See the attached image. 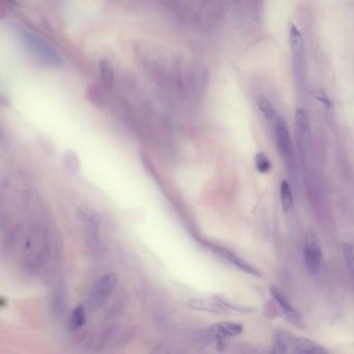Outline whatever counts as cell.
Segmentation results:
<instances>
[{"instance_id":"obj_7","label":"cell","mask_w":354,"mask_h":354,"mask_svg":"<svg viewBox=\"0 0 354 354\" xmlns=\"http://www.w3.org/2000/svg\"><path fill=\"white\" fill-rule=\"evenodd\" d=\"M242 325L237 323L225 322L212 325L209 327L208 333L216 339L222 340L225 337H236L242 333Z\"/></svg>"},{"instance_id":"obj_2","label":"cell","mask_w":354,"mask_h":354,"mask_svg":"<svg viewBox=\"0 0 354 354\" xmlns=\"http://www.w3.org/2000/svg\"><path fill=\"white\" fill-rule=\"evenodd\" d=\"M274 353H285V352H295V353H324L320 345L304 339V337H294L286 333H278L275 337L273 346Z\"/></svg>"},{"instance_id":"obj_9","label":"cell","mask_w":354,"mask_h":354,"mask_svg":"<svg viewBox=\"0 0 354 354\" xmlns=\"http://www.w3.org/2000/svg\"><path fill=\"white\" fill-rule=\"evenodd\" d=\"M189 306L194 310L205 311V312H222L225 309V302L220 300H192L189 302Z\"/></svg>"},{"instance_id":"obj_10","label":"cell","mask_w":354,"mask_h":354,"mask_svg":"<svg viewBox=\"0 0 354 354\" xmlns=\"http://www.w3.org/2000/svg\"><path fill=\"white\" fill-rule=\"evenodd\" d=\"M79 216L81 220L89 227L92 234L97 235L100 224H101V220H100V216H98L97 212L91 210V209L83 208L79 210Z\"/></svg>"},{"instance_id":"obj_17","label":"cell","mask_w":354,"mask_h":354,"mask_svg":"<svg viewBox=\"0 0 354 354\" xmlns=\"http://www.w3.org/2000/svg\"><path fill=\"white\" fill-rule=\"evenodd\" d=\"M343 253L350 274L354 278V245L345 243L343 247Z\"/></svg>"},{"instance_id":"obj_4","label":"cell","mask_w":354,"mask_h":354,"mask_svg":"<svg viewBox=\"0 0 354 354\" xmlns=\"http://www.w3.org/2000/svg\"><path fill=\"white\" fill-rule=\"evenodd\" d=\"M116 282H118V278L114 273H106L100 276L90 292L89 302L91 306L99 308L102 306V304L114 291Z\"/></svg>"},{"instance_id":"obj_8","label":"cell","mask_w":354,"mask_h":354,"mask_svg":"<svg viewBox=\"0 0 354 354\" xmlns=\"http://www.w3.org/2000/svg\"><path fill=\"white\" fill-rule=\"evenodd\" d=\"M214 251H216L218 256H220V257L224 258L225 260H227V261L230 262V263L233 264V265L238 267L239 269L242 270V271L247 272V273L253 274V275H261V272H260L257 268L253 267V266H251V264L247 263V262H245L244 260L241 259V258H239L238 256L233 253L232 251H228V249H220V247H216V249H214Z\"/></svg>"},{"instance_id":"obj_14","label":"cell","mask_w":354,"mask_h":354,"mask_svg":"<svg viewBox=\"0 0 354 354\" xmlns=\"http://www.w3.org/2000/svg\"><path fill=\"white\" fill-rule=\"evenodd\" d=\"M100 75H101L102 83L106 87H112L114 81V72L112 63L106 59H102L99 63Z\"/></svg>"},{"instance_id":"obj_18","label":"cell","mask_w":354,"mask_h":354,"mask_svg":"<svg viewBox=\"0 0 354 354\" xmlns=\"http://www.w3.org/2000/svg\"><path fill=\"white\" fill-rule=\"evenodd\" d=\"M256 167L260 173L267 174L271 169V163L264 153H259L256 156Z\"/></svg>"},{"instance_id":"obj_5","label":"cell","mask_w":354,"mask_h":354,"mask_svg":"<svg viewBox=\"0 0 354 354\" xmlns=\"http://www.w3.org/2000/svg\"><path fill=\"white\" fill-rule=\"evenodd\" d=\"M304 261L309 271L317 273L320 270L321 264H322V251H321L318 237L313 231L306 235Z\"/></svg>"},{"instance_id":"obj_15","label":"cell","mask_w":354,"mask_h":354,"mask_svg":"<svg viewBox=\"0 0 354 354\" xmlns=\"http://www.w3.org/2000/svg\"><path fill=\"white\" fill-rule=\"evenodd\" d=\"M258 107L268 121H272L275 118V108L271 101L265 96H260L258 98Z\"/></svg>"},{"instance_id":"obj_11","label":"cell","mask_w":354,"mask_h":354,"mask_svg":"<svg viewBox=\"0 0 354 354\" xmlns=\"http://www.w3.org/2000/svg\"><path fill=\"white\" fill-rule=\"evenodd\" d=\"M295 123L300 136L302 139H308L310 136V120L306 110L302 108L296 110Z\"/></svg>"},{"instance_id":"obj_13","label":"cell","mask_w":354,"mask_h":354,"mask_svg":"<svg viewBox=\"0 0 354 354\" xmlns=\"http://www.w3.org/2000/svg\"><path fill=\"white\" fill-rule=\"evenodd\" d=\"M280 200L282 206L286 214H290L293 210V196L291 188L287 181H282L280 185Z\"/></svg>"},{"instance_id":"obj_1","label":"cell","mask_w":354,"mask_h":354,"mask_svg":"<svg viewBox=\"0 0 354 354\" xmlns=\"http://www.w3.org/2000/svg\"><path fill=\"white\" fill-rule=\"evenodd\" d=\"M22 44L28 52L41 63L48 65H59L61 59L59 53L43 39L39 38L32 32H24L21 34Z\"/></svg>"},{"instance_id":"obj_3","label":"cell","mask_w":354,"mask_h":354,"mask_svg":"<svg viewBox=\"0 0 354 354\" xmlns=\"http://www.w3.org/2000/svg\"><path fill=\"white\" fill-rule=\"evenodd\" d=\"M290 47H291L292 61H293L294 76L300 87L304 85L306 77V54L304 41L302 32L295 25L289 30Z\"/></svg>"},{"instance_id":"obj_12","label":"cell","mask_w":354,"mask_h":354,"mask_svg":"<svg viewBox=\"0 0 354 354\" xmlns=\"http://www.w3.org/2000/svg\"><path fill=\"white\" fill-rule=\"evenodd\" d=\"M270 292H271L272 296H273L275 302H278V306L282 309V312L285 313L286 315H289V316H294L296 314L295 310H294L292 304H290L287 296L282 293L278 288L272 287L270 289Z\"/></svg>"},{"instance_id":"obj_6","label":"cell","mask_w":354,"mask_h":354,"mask_svg":"<svg viewBox=\"0 0 354 354\" xmlns=\"http://www.w3.org/2000/svg\"><path fill=\"white\" fill-rule=\"evenodd\" d=\"M275 138L278 151L286 163L292 160V143L287 125L282 118L276 121Z\"/></svg>"},{"instance_id":"obj_16","label":"cell","mask_w":354,"mask_h":354,"mask_svg":"<svg viewBox=\"0 0 354 354\" xmlns=\"http://www.w3.org/2000/svg\"><path fill=\"white\" fill-rule=\"evenodd\" d=\"M85 320H87V315H85V309L83 306H77L71 316V326L73 329H81L85 324Z\"/></svg>"}]
</instances>
